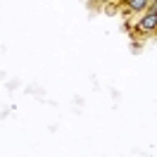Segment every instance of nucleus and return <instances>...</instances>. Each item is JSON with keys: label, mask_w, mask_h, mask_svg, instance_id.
Here are the masks:
<instances>
[{"label": "nucleus", "mask_w": 157, "mask_h": 157, "mask_svg": "<svg viewBox=\"0 0 157 157\" xmlns=\"http://www.w3.org/2000/svg\"><path fill=\"white\" fill-rule=\"evenodd\" d=\"M133 31L140 33V36H150L157 31V17L155 14H136V21H133Z\"/></svg>", "instance_id": "f257e3e1"}, {"label": "nucleus", "mask_w": 157, "mask_h": 157, "mask_svg": "<svg viewBox=\"0 0 157 157\" xmlns=\"http://www.w3.org/2000/svg\"><path fill=\"white\" fill-rule=\"evenodd\" d=\"M147 2L150 0H124V7H126L131 14H143L147 7Z\"/></svg>", "instance_id": "f03ea898"}, {"label": "nucleus", "mask_w": 157, "mask_h": 157, "mask_svg": "<svg viewBox=\"0 0 157 157\" xmlns=\"http://www.w3.org/2000/svg\"><path fill=\"white\" fill-rule=\"evenodd\" d=\"M145 14H155V17H157V0H150V2H147Z\"/></svg>", "instance_id": "7ed1b4c3"}]
</instances>
